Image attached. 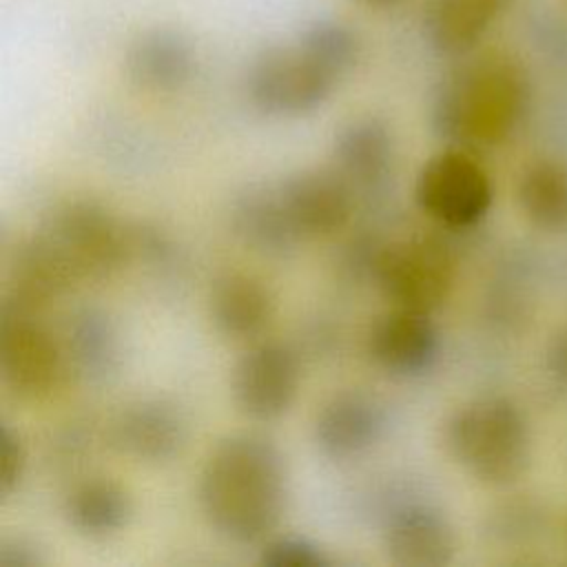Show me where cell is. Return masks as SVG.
Listing matches in <instances>:
<instances>
[{
  "mask_svg": "<svg viewBox=\"0 0 567 567\" xmlns=\"http://www.w3.org/2000/svg\"><path fill=\"white\" fill-rule=\"evenodd\" d=\"M516 0H425L421 35L443 58L470 55Z\"/></svg>",
  "mask_w": 567,
  "mask_h": 567,
  "instance_id": "2e32d148",
  "label": "cell"
},
{
  "mask_svg": "<svg viewBox=\"0 0 567 567\" xmlns=\"http://www.w3.org/2000/svg\"><path fill=\"white\" fill-rule=\"evenodd\" d=\"M31 241L69 286L109 275L128 252L124 226L104 206L86 199L58 208Z\"/></svg>",
  "mask_w": 567,
  "mask_h": 567,
  "instance_id": "277c9868",
  "label": "cell"
},
{
  "mask_svg": "<svg viewBox=\"0 0 567 567\" xmlns=\"http://www.w3.org/2000/svg\"><path fill=\"white\" fill-rule=\"evenodd\" d=\"M445 443L467 474L494 487L516 483L532 458L527 419L507 396H481L461 405L445 425Z\"/></svg>",
  "mask_w": 567,
  "mask_h": 567,
  "instance_id": "3957f363",
  "label": "cell"
},
{
  "mask_svg": "<svg viewBox=\"0 0 567 567\" xmlns=\"http://www.w3.org/2000/svg\"><path fill=\"white\" fill-rule=\"evenodd\" d=\"M230 221L244 244L268 255H284L301 241L284 213L277 182L246 186L233 202Z\"/></svg>",
  "mask_w": 567,
  "mask_h": 567,
  "instance_id": "ac0fdd59",
  "label": "cell"
},
{
  "mask_svg": "<svg viewBox=\"0 0 567 567\" xmlns=\"http://www.w3.org/2000/svg\"><path fill=\"white\" fill-rule=\"evenodd\" d=\"M381 295L399 308L432 312L454 286V257L434 237H405L381 246L372 261Z\"/></svg>",
  "mask_w": 567,
  "mask_h": 567,
  "instance_id": "8992f818",
  "label": "cell"
},
{
  "mask_svg": "<svg viewBox=\"0 0 567 567\" xmlns=\"http://www.w3.org/2000/svg\"><path fill=\"white\" fill-rule=\"evenodd\" d=\"M264 567H330L332 558L312 540L301 536L266 538L259 551Z\"/></svg>",
  "mask_w": 567,
  "mask_h": 567,
  "instance_id": "603a6c76",
  "label": "cell"
},
{
  "mask_svg": "<svg viewBox=\"0 0 567 567\" xmlns=\"http://www.w3.org/2000/svg\"><path fill=\"white\" fill-rule=\"evenodd\" d=\"M27 470V447L22 436L9 425L0 427V496L9 498L18 487Z\"/></svg>",
  "mask_w": 567,
  "mask_h": 567,
  "instance_id": "cb8c5ba5",
  "label": "cell"
},
{
  "mask_svg": "<svg viewBox=\"0 0 567 567\" xmlns=\"http://www.w3.org/2000/svg\"><path fill=\"white\" fill-rule=\"evenodd\" d=\"M69 354L75 368L91 381H104L122 361L120 332L106 312L86 308L69 326Z\"/></svg>",
  "mask_w": 567,
  "mask_h": 567,
  "instance_id": "7402d4cb",
  "label": "cell"
},
{
  "mask_svg": "<svg viewBox=\"0 0 567 567\" xmlns=\"http://www.w3.org/2000/svg\"><path fill=\"white\" fill-rule=\"evenodd\" d=\"M529 93V75L518 58L503 51L481 53L441 82L432 126L450 146H496L520 124Z\"/></svg>",
  "mask_w": 567,
  "mask_h": 567,
  "instance_id": "7a4b0ae2",
  "label": "cell"
},
{
  "mask_svg": "<svg viewBox=\"0 0 567 567\" xmlns=\"http://www.w3.org/2000/svg\"><path fill=\"white\" fill-rule=\"evenodd\" d=\"M383 549L399 567H443L454 558L456 536L439 507L408 501L385 516Z\"/></svg>",
  "mask_w": 567,
  "mask_h": 567,
  "instance_id": "7c38bea8",
  "label": "cell"
},
{
  "mask_svg": "<svg viewBox=\"0 0 567 567\" xmlns=\"http://www.w3.org/2000/svg\"><path fill=\"white\" fill-rule=\"evenodd\" d=\"M288 503L286 458L264 434H233L208 456L199 476V505L224 538L252 545L277 529Z\"/></svg>",
  "mask_w": 567,
  "mask_h": 567,
  "instance_id": "6da1fadb",
  "label": "cell"
},
{
  "mask_svg": "<svg viewBox=\"0 0 567 567\" xmlns=\"http://www.w3.org/2000/svg\"><path fill=\"white\" fill-rule=\"evenodd\" d=\"M126 75L144 91L171 93L188 84L197 55L190 38L171 27H153L133 38L124 55Z\"/></svg>",
  "mask_w": 567,
  "mask_h": 567,
  "instance_id": "9a60e30c",
  "label": "cell"
},
{
  "mask_svg": "<svg viewBox=\"0 0 567 567\" xmlns=\"http://www.w3.org/2000/svg\"><path fill=\"white\" fill-rule=\"evenodd\" d=\"M545 365L554 379L567 383V326L551 337L545 352Z\"/></svg>",
  "mask_w": 567,
  "mask_h": 567,
  "instance_id": "484cf974",
  "label": "cell"
},
{
  "mask_svg": "<svg viewBox=\"0 0 567 567\" xmlns=\"http://www.w3.org/2000/svg\"><path fill=\"white\" fill-rule=\"evenodd\" d=\"M388 425L381 401L361 390H343L328 399L315 421V441L332 461L361 456L379 443Z\"/></svg>",
  "mask_w": 567,
  "mask_h": 567,
  "instance_id": "5bb4252c",
  "label": "cell"
},
{
  "mask_svg": "<svg viewBox=\"0 0 567 567\" xmlns=\"http://www.w3.org/2000/svg\"><path fill=\"white\" fill-rule=\"evenodd\" d=\"M368 9H392V7H399L403 0H354Z\"/></svg>",
  "mask_w": 567,
  "mask_h": 567,
  "instance_id": "4316f807",
  "label": "cell"
},
{
  "mask_svg": "<svg viewBox=\"0 0 567 567\" xmlns=\"http://www.w3.org/2000/svg\"><path fill=\"white\" fill-rule=\"evenodd\" d=\"M368 352L385 374L412 379L432 370L441 352V337L430 312L394 306L374 321Z\"/></svg>",
  "mask_w": 567,
  "mask_h": 567,
  "instance_id": "8fae6325",
  "label": "cell"
},
{
  "mask_svg": "<svg viewBox=\"0 0 567 567\" xmlns=\"http://www.w3.org/2000/svg\"><path fill=\"white\" fill-rule=\"evenodd\" d=\"M133 503L113 481H86L64 501L66 523L84 536H109L126 527Z\"/></svg>",
  "mask_w": 567,
  "mask_h": 567,
  "instance_id": "44dd1931",
  "label": "cell"
},
{
  "mask_svg": "<svg viewBox=\"0 0 567 567\" xmlns=\"http://www.w3.org/2000/svg\"><path fill=\"white\" fill-rule=\"evenodd\" d=\"M299 361L281 343H261L248 350L233 372L237 408L257 421L279 419L299 392Z\"/></svg>",
  "mask_w": 567,
  "mask_h": 567,
  "instance_id": "30bf717a",
  "label": "cell"
},
{
  "mask_svg": "<svg viewBox=\"0 0 567 567\" xmlns=\"http://www.w3.org/2000/svg\"><path fill=\"white\" fill-rule=\"evenodd\" d=\"M188 436L184 412L164 399L126 405L109 425L111 445L137 461L164 463L179 454Z\"/></svg>",
  "mask_w": 567,
  "mask_h": 567,
  "instance_id": "4fadbf2b",
  "label": "cell"
},
{
  "mask_svg": "<svg viewBox=\"0 0 567 567\" xmlns=\"http://www.w3.org/2000/svg\"><path fill=\"white\" fill-rule=\"evenodd\" d=\"M277 186L284 213L299 239L334 235L352 215L354 190L337 168H303Z\"/></svg>",
  "mask_w": 567,
  "mask_h": 567,
  "instance_id": "9c48e42d",
  "label": "cell"
},
{
  "mask_svg": "<svg viewBox=\"0 0 567 567\" xmlns=\"http://www.w3.org/2000/svg\"><path fill=\"white\" fill-rule=\"evenodd\" d=\"M414 199L434 221L450 228H470L489 213L494 186L489 173L467 148L450 146L421 166Z\"/></svg>",
  "mask_w": 567,
  "mask_h": 567,
  "instance_id": "52a82bcc",
  "label": "cell"
},
{
  "mask_svg": "<svg viewBox=\"0 0 567 567\" xmlns=\"http://www.w3.org/2000/svg\"><path fill=\"white\" fill-rule=\"evenodd\" d=\"M44 565L42 549L22 536L0 540V567H40Z\"/></svg>",
  "mask_w": 567,
  "mask_h": 567,
  "instance_id": "d4e9b609",
  "label": "cell"
},
{
  "mask_svg": "<svg viewBox=\"0 0 567 567\" xmlns=\"http://www.w3.org/2000/svg\"><path fill=\"white\" fill-rule=\"evenodd\" d=\"M275 297L268 286L246 272L219 277L210 292V315L219 332L233 339L259 334L272 319Z\"/></svg>",
  "mask_w": 567,
  "mask_h": 567,
  "instance_id": "d6986e66",
  "label": "cell"
},
{
  "mask_svg": "<svg viewBox=\"0 0 567 567\" xmlns=\"http://www.w3.org/2000/svg\"><path fill=\"white\" fill-rule=\"evenodd\" d=\"M523 215L545 233H567V164L538 159L529 164L516 186Z\"/></svg>",
  "mask_w": 567,
  "mask_h": 567,
  "instance_id": "ffe728a7",
  "label": "cell"
},
{
  "mask_svg": "<svg viewBox=\"0 0 567 567\" xmlns=\"http://www.w3.org/2000/svg\"><path fill=\"white\" fill-rule=\"evenodd\" d=\"M334 168L352 190L381 188L394 162V140L379 117H357L339 128L332 146Z\"/></svg>",
  "mask_w": 567,
  "mask_h": 567,
  "instance_id": "e0dca14e",
  "label": "cell"
},
{
  "mask_svg": "<svg viewBox=\"0 0 567 567\" xmlns=\"http://www.w3.org/2000/svg\"><path fill=\"white\" fill-rule=\"evenodd\" d=\"M0 374L16 396L29 401L51 394L60 381V346L29 310L11 306L2 310Z\"/></svg>",
  "mask_w": 567,
  "mask_h": 567,
  "instance_id": "ba28073f",
  "label": "cell"
},
{
  "mask_svg": "<svg viewBox=\"0 0 567 567\" xmlns=\"http://www.w3.org/2000/svg\"><path fill=\"white\" fill-rule=\"evenodd\" d=\"M343 78L299 35L257 53L248 69V97L257 111L295 117L319 109Z\"/></svg>",
  "mask_w": 567,
  "mask_h": 567,
  "instance_id": "5b68a950",
  "label": "cell"
}]
</instances>
